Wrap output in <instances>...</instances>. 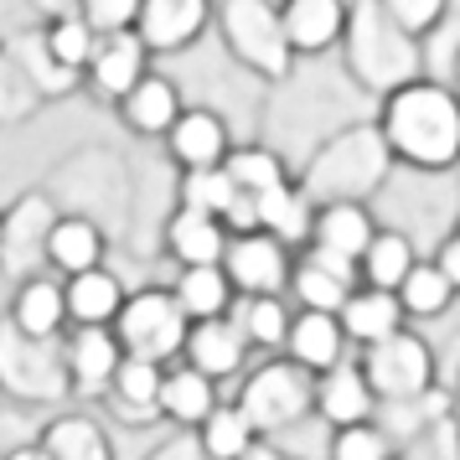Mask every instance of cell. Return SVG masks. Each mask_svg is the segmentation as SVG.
<instances>
[{
    "label": "cell",
    "mask_w": 460,
    "mask_h": 460,
    "mask_svg": "<svg viewBox=\"0 0 460 460\" xmlns=\"http://www.w3.org/2000/svg\"><path fill=\"white\" fill-rule=\"evenodd\" d=\"M5 460H52V456H47V445H16V450H5Z\"/></svg>",
    "instance_id": "cell-38"
},
{
    "label": "cell",
    "mask_w": 460,
    "mask_h": 460,
    "mask_svg": "<svg viewBox=\"0 0 460 460\" xmlns=\"http://www.w3.org/2000/svg\"><path fill=\"white\" fill-rule=\"evenodd\" d=\"M42 253H47L52 270L73 279V274H88V270L104 264V233L93 228L88 217H58L42 233Z\"/></svg>",
    "instance_id": "cell-20"
},
{
    "label": "cell",
    "mask_w": 460,
    "mask_h": 460,
    "mask_svg": "<svg viewBox=\"0 0 460 460\" xmlns=\"http://www.w3.org/2000/svg\"><path fill=\"white\" fill-rule=\"evenodd\" d=\"M109 332L119 336L125 357H140V362H155V367H171V357H181L187 347L191 321L187 311L176 305V295L161 290V285H146V290L125 295V305L114 315Z\"/></svg>",
    "instance_id": "cell-2"
},
{
    "label": "cell",
    "mask_w": 460,
    "mask_h": 460,
    "mask_svg": "<svg viewBox=\"0 0 460 460\" xmlns=\"http://www.w3.org/2000/svg\"><path fill=\"white\" fill-rule=\"evenodd\" d=\"M99 37H114V31H125V26H135V16H140V0H84V11H78Z\"/></svg>",
    "instance_id": "cell-35"
},
{
    "label": "cell",
    "mask_w": 460,
    "mask_h": 460,
    "mask_svg": "<svg viewBox=\"0 0 460 460\" xmlns=\"http://www.w3.org/2000/svg\"><path fill=\"white\" fill-rule=\"evenodd\" d=\"M119 362H125L119 336L109 332V326H84V332H73V341H67L63 373H67V383H73L78 394H109Z\"/></svg>",
    "instance_id": "cell-9"
},
{
    "label": "cell",
    "mask_w": 460,
    "mask_h": 460,
    "mask_svg": "<svg viewBox=\"0 0 460 460\" xmlns=\"http://www.w3.org/2000/svg\"><path fill=\"white\" fill-rule=\"evenodd\" d=\"M161 377H166V367H155V362H140V357H125L119 362V373H114V383H109V398L125 409V419H150L155 414V398H161Z\"/></svg>",
    "instance_id": "cell-30"
},
{
    "label": "cell",
    "mask_w": 460,
    "mask_h": 460,
    "mask_svg": "<svg viewBox=\"0 0 460 460\" xmlns=\"http://www.w3.org/2000/svg\"><path fill=\"white\" fill-rule=\"evenodd\" d=\"M223 171H228V181L238 187V197H249V202H259V197H270V191L290 187V176H285V166H279V155L274 150H228V161H223Z\"/></svg>",
    "instance_id": "cell-29"
},
{
    "label": "cell",
    "mask_w": 460,
    "mask_h": 460,
    "mask_svg": "<svg viewBox=\"0 0 460 460\" xmlns=\"http://www.w3.org/2000/svg\"><path fill=\"white\" fill-rule=\"evenodd\" d=\"M419 264L414 243H409V233H394V228H377V238L367 243V253L357 259V274H362V285L367 290H388L394 295L403 279H409V270Z\"/></svg>",
    "instance_id": "cell-26"
},
{
    "label": "cell",
    "mask_w": 460,
    "mask_h": 460,
    "mask_svg": "<svg viewBox=\"0 0 460 460\" xmlns=\"http://www.w3.org/2000/svg\"><path fill=\"white\" fill-rule=\"evenodd\" d=\"M171 295H176V305L187 311V321H223V315L233 311V300H238V290H233V279L223 274V264L181 270L176 285H171Z\"/></svg>",
    "instance_id": "cell-24"
},
{
    "label": "cell",
    "mask_w": 460,
    "mask_h": 460,
    "mask_svg": "<svg viewBox=\"0 0 460 460\" xmlns=\"http://www.w3.org/2000/svg\"><path fill=\"white\" fill-rule=\"evenodd\" d=\"M439 274H445V279H450V290L460 295V223H456V233H450V238H445V249H439Z\"/></svg>",
    "instance_id": "cell-36"
},
{
    "label": "cell",
    "mask_w": 460,
    "mask_h": 460,
    "mask_svg": "<svg viewBox=\"0 0 460 460\" xmlns=\"http://www.w3.org/2000/svg\"><path fill=\"white\" fill-rule=\"evenodd\" d=\"M223 398H217V383L202 373H191L187 362L181 367H166V377H161V398H155V414L171 419V424H187V429H197L202 419L217 409Z\"/></svg>",
    "instance_id": "cell-22"
},
{
    "label": "cell",
    "mask_w": 460,
    "mask_h": 460,
    "mask_svg": "<svg viewBox=\"0 0 460 460\" xmlns=\"http://www.w3.org/2000/svg\"><path fill=\"white\" fill-rule=\"evenodd\" d=\"M336 321H341V332H347V341H357V347H373V341H388V336L403 332V305H398V295L388 290H352L347 295V305L336 311Z\"/></svg>",
    "instance_id": "cell-19"
},
{
    "label": "cell",
    "mask_w": 460,
    "mask_h": 460,
    "mask_svg": "<svg viewBox=\"0 0 460 460\" xmlns=\"http://www.w3.org/2000/svg\"><path fill=\"white\" fill-rule=\"evenodd\" d=\"M228 321L238 326V336L249 347H264V352H285V336H290L295 311L285 305V295H238L233 300Z\"/></svg>",
    "instance_id": "cell-23"
},
{
    "label": "cell",
    "mask_w": 460,
    "mask_h": 460,
    "mask_svg": "<svg viewBox=\"0 0 460 460\" xmlns=\"http://www.w3.org/2000/svg\"><path fill=\"white\" fill-rule=\"evenodd\" d=\"M171 155L181 161V171H212L228 161V125L212 109H181V119L171 125Z\"/></svg>",
    "instance_id": "cell-13"
},
{
    "label": "cell",
    "mask_w": 460,
    "mask_h": 460,
    "mask_svg": "<svg viewBox=\"0 0 460 460\" xmlns=\"http://www.w3.org/2000/svg\"><path fill=\"white\" fill-rule=\"evenodd\" d=\"M332 460H394V445L377 424H352L332 429Z\"/></svg>",
    "instance_id": "cell-33"
},
{
    "label": "cell",
    "mask_w": 460,
    "mask_h": 460,
    "mask_svg": "<svg viewBox=\"0 0 460 460\" xmlns=\"http://www.w3.org/2000/svg\"><path fill=\"white\" fill-rule=\"evenodd\" d=\"M285 357H290L300 373H332L336 362H347V332L336 315L321 311H295L290 336H285Z\"/></svg>",
    "instance_id": "cell-11"
},
{
    "label": "cell",
    "mask_w": 460,
    "mask_h": 460,
    "mask_svg": "<svg viewBox=\"0 0 460 460\" xmlns=\"http://www.w3.org/2000/svg\"><path fill=\"white\" fill-rule=\"evenodd\" d=\"M208 22V0H140L135 37L146 52H176L187 47Z\"/></svg>",
    "instance_id": "cell-12"
},
{
    "label": "cell",
    "mask_w": 460,
    "mask_h": 460,
    "mask_svg": "<svg viewBox=\"0 0 460 460\" xmlns=\"http://www.w3.org/2000/svg\"><path fill=\"white\" fill-rule=\"evenodd\" d=\"M119 109H125V125L135 129V135H171V125L181 119L176 84L155 78V73H146L140 84L129 88L125 99H119Z\"/></svg>",
    "instance_id": "cell-25"
},
{
    "label": "cell",
    "mask_w": 460,
    "mask_h": 460,
    "mask_svg": "<svg viewBox=\"0 0 460 460\" xmlns=\"http://www.w3.org/2000/svg\"><path fill=\"white\" fill-rule=\"evenodd\" d=\"M93 47H99V31H93L84 16H67V22H58L47 31V52L63 67H84L88 58H93Z\"/></svg>",
    "instance_id": "cell-32"
},
{
    "label": "cell",
    "mask_w": 460,
    "mask_h": 460,
    "mask_svg": "<svg viewBox=\"0 0 460 460\" xmlns=\"http://www.w3.org/2000/svg\"><path fill=\"white\" fill-rule=\"evenodd\" d=\"M223 31H228L233 52L259 73L279 78L290 67V42H285V26L270 11V0H228L223 5Z\"/></svg>",
    "instance_id": "cell-5"
},
{
    "label": "cell",
    "mask_w": 460,
    "mask_h": 460,
    "mask_svg": "<svg viewBox=\"0 0 460 460\" xmlns=\"http://www.w3.org/2000/svg\"><path fill=\"white\" fill-rule=\"evenodd\" d=\"M290 243H279L274 233H233L223 253V274L233 279L238 295H285L290 290Z\"/></svg>",
    "instance_id": "cell-6"
},
{
    "label": "cell",
    "mask_w": 460,
    "mask_h": 460,
    "mask_svg": "<svg viewBox=\"0 0 460 460\" xmlns=\"http://www.w3.org/2000/svg\"><path fill=\"white\" fill-rule=\"evenodd\" d=\"M125 285H119V274H109L104 264L88 274H73L63 279V300H67V321L84 332V326H114V315L125 305Z\"/></svg>",
    "instance_id": "cell-16"
},
{
    "label": "cell",
    "mask_w": 460,
    "mask_h": 460,
    "mask_svg": "<svg viewBox=\"0 0 460 460\" xmlns=\"http://www.w3.org/2000/svg\"><path fill=\"white\" fill-rule=\"evenodd\" d=\"M243 419L253 424V435H279L315 409V377L300 373L290 357H274V362H259L243 383H238V398H233Z\"/></svg>",
    "instance_id": "cell-3"
},
{
    "label": "cell",
    "mask_w": 460,
    "mask_h": 460,
    "mask_svg": "<svg viewBox=\"0 0 460 460\" xmlns=\"http://www.w3.org/2000/svg\"><path fill=\"white\" fill-rule=\"evenodd\" d=\"M11 326L26 336V341H52V336L67 326V300H63V285L58 279H26L16 300H11Z\"/></svg>",
    "instance_id": "cell-21"
},
{
    "label": "cell",
    "mask_w": 460,
    "mask_h": 460,
    "mask_svg": "<svg viewBox=\"0 0 460 460\" xmlns=\"http://www.w3.org/2000/svg\"><path fill=\"white\" fill-rule=\"evenodd\" d=\"M456 73H460V52H456Z\"/></svg>",
    "instance_id": "cell-40"
},
{
    "label": "cell",
    "mask_w": 460,
    "mask_h": 460,
    "mask_svg": "<svg viewBox=\"0 0 460 460\" xmlns=\"http://www.w3.org/2000/svg\"><path fill=\"white\" fill-rule=\"evenodd\" d=\"M181 357H187L191 373L223 383V377H233V373L249 367V341L238 336V326H233L228 315H223V321H191Z\"/></svg>",
    "instance_id": "cell-10"
},
{
    "label": "cell",
    "mask_w": 460,
    "mask_h": 460,
    "mask_svg": "<svg viewBox=\"0 0 460 460\" xmlns=\"http://www.w3.org/2000/svg\"><path fill=\"white\" fill-rule=\"evenodd\" d=\"M42 445H47L52 460H114L109 439L99 435V424H88V419H58V424L47 429Z\"/></svg>",
    "instance_id": "cell-31"
},
{
    "label": "cell",
    "mask_w": 460,
    "mask_h": 460,
    "mask_svg": "<svg viewBox=\"0 0 460 460\" xmlns=\"http://www.w3.org/2000/svg\"><path fill=\"white\" fill-rule=\"evenodd\" d=\"M383 146L419 171H445L460 161V99L439 84H403L383 104Z\"/></svg>",
    "instance_id": "cell-1"
},
{
    "label": "cell",
    "mask_w": 460,
    "mask_h": 460,
    "mask_svg": "<svg viewBox=\"0 0 460 460\" xmlns=\"http://www.w3.org/2000/svg\"><path fill=\"white\" fill-rule=\"evenodd\" d=\"M228 238H233L228 223H217V217H208V212L181 208L176 217H171V228H166V249H171V259H176L181 270H202V264H223Z\"/></svg>",
    "instance_id": "cell-15"
},
{
    "label": "cell",
    "mask_w": 460,
    "mask_h": 460,
    "mask_svg": "<svg viewBox=\"0 0 460 460\" xmlns=\"http://www.w3.org/2000/svg\"><path fill=\"white\" fill-rule=\"evenodd\" d=\"M383 16L403 31V37H419L445 16V0H383Z\"/></svg>",
    "instance_id": "cell-34"
},
{
    "label": "cell",
    "mask_w": 460,
    "mask_h": 460,
    "mask_svg": "<svg viewBox=\"0 0 460 460\" xmlns=\"http://www.w3.org/2000/svg\"><path fill=\"white\" fill-rule=\"evenodd\" d=\"M357 367H362L377 403H409V398L429 394V383H435V352L419 332H398L388 341L362 347Z\"/></svg>",
    "instance_id": "cell-4"
},
{
    "label": "cell",
    "mask_w": 460,
    "mask_h": 460,
    "mask_svg": "<svg viewBox=\"0 0 460 460\" xmlns=\"http://www.w3.org/2000/svg\"><path fill=\"white\" fill-rule=\"evenodd\" d=\"M394 295H398V305H403V321H435V315H445L456 305L450 279L439 274V264H424V259L409 270V279H403Z\"/></svg>",
    "instance_id": "cell-28"
},
{
    "label": "cell",
    "mask_w": 460,
    "mask_h": 460,
    "mask_svg": "<svg viewBox=\"0 0 460 460\" xmlns=\"http://www.w3.org/2000/svg\"><path fill=\"white\" fill-rule=\"evenodd\" d=\"M456 388H460V373H456Z\"/></svg>",
    "instance_id": "cell-41"
},
{
    "label": "cell",
    "mask_w": 460,
    "mask_h": 460,
    "mask_svg": "<svg viewBox=\"0 0 460 460\" xmlns=\"http://www.w3.org/2000/svg\"><path fill=\"white\" fill-rule=\"evenodd\" d=\"M311 414H321L332 429L373 424L377 398H373V388H367V377H362L357 362H336L332 373L315 377V409H311Z\"/></svg>",
    "instance_id": "cell-8"
},
{
    "label": "cell",
    "mask_w": 460,
    "mask_h": 460,
    "mask_svg": "<svg viewBox=\"0 0 460 460\" xmlns=\"http://www.w3.org/2000/svg\"><path fill=\"white\" fill-rule=\"evenodd\" d=\"M197 439H202V456L208 460H249L259 435H253V424L243 419L238 403H217L202 424H197Z\"/></svg>",
    "instance_id": "cell-27"
},
{
    "label": "cell",
    "mask_w": 460,
    "mask_h": 460,
    "mask_svg": "<svg viewBox=\"0 0 460 460\" xmlns=\"http://www.w3.org/2000/svg\"><path fill=\"white\" fill-rule=\"evenodd\" d=\"M290 52H326L347 31V5L341 0H285L279 11Z\"/></svg>",
    "instance_id": "cell-17"
},
{
    "label": "cell",
    "mask_w": 460,
    "mask_h": 460,
    "mask_svg": "<svg viewBox=\"0 0 460 460\" xmlns=\"http://www.w3.org/2000/svg\"><path fill=\"white\" fill-rule=\"evenodd\" d=\"M37 5H42V11H52V16H78V11H84V0H37Z\"/></svg>",
    "instance_id": "cell-37"
},
{
    "label": "cell",
    "mask_w": 460,
    "mask_h": 460,
    "mask_svg": "<svg viewBox=\"0 0 460 460\" xmlns=\"http://www.w3.org/2000/svg\"><path fill=\"white\" fill-rule=\"evenodd\" d=\"M373 238H377V223L362 202H326L311 217V249L326 253V259H341L352 270H357V259L367 253Z\"/></svg>",
    "instance_id": "cell-7"
},
{
    "label": "cell",
    "mask_w": 460,
    "mask_h": 460,
    "mask_svg": "<svg viewBox=\"0 0 460 460\" xmlns=\"http://www.w3.org/2000/svg\"><path fill=\"white\" fill-rule=\"evenodd\" d=\"M88 73H93V88L104 99H125L129 88L146 78V47L135 31H114V37H99L93 58H88Z\"/></svg>",
    "instance_id": "cell-18"
},
{
    "label": "cell",
    "mask_w": 460,
    "mask_h": 460,
    "mask_svg": "<svg viewBox=\"0 0 460 460\" xmlns=\"http://www.w3.org/2000/svg\"><path fill=\"white\" fill-rule=\"evenodd\" d=\"M290 290L300 300V311H321V315H336L347 305V295L357 290L352 285V264L341 259H326V253H305L300 264L290 270Z\"/></svg>",
    "instance_id": "cell-14"
},
{
    "label": "cell",
    "mask_w": 460,
    "mask_h": 460,
    "mask_svg": "<svg viewBox=\"0 0 460 460\" xmlns=\"http://www.w3.org/2000/svg\"><path fill=\"white\" fill-rule=\"evenodd\" d=\"M0 238H5V217H0Z\"/></svg>",
    "instance_id": "cell-39"
}]
</instances>
